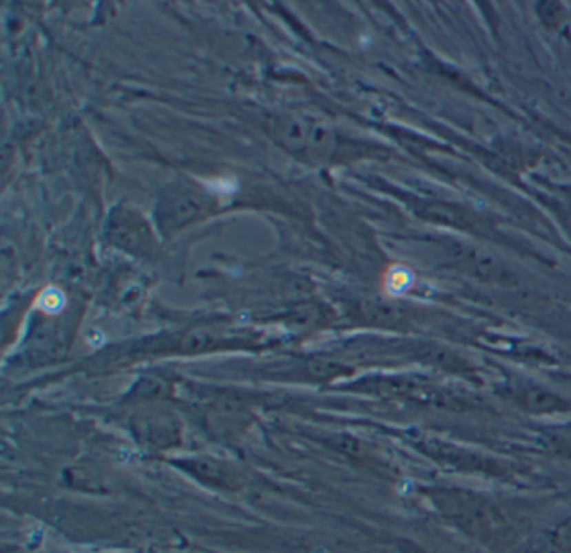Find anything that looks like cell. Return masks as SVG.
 Listing matches in <instances>:
<instances>
[{
	"instance_id": "obj_1",
	"label": "cell",
	"mask_w": 571,
	"mask_h": 553,
	"mask_svg": "<svg viewBox=\"0 0 571 553\" xmlns=\"http://www.w3.org/2000/svg\"><path fill=\"white\" fill-rule=\"evenodd\" d=\"M413 285V273L406 269H395L391 275L389 289L394 293H402Z\"/></svg>"
}]
</instances>
